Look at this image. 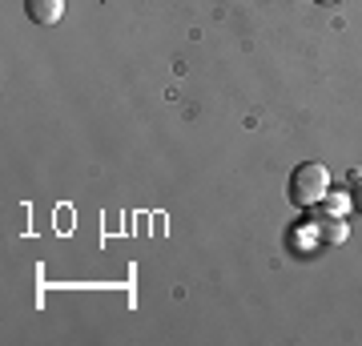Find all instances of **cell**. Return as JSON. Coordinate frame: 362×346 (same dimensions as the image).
<instances>
[{"mask_svg": "<svg viewBox=\"0 0 362 346\" xmlns=\"http://www.w3.org/2000/svg\"><path fill=\"white\" fill-rule=\"evenodd\" d=\"M25 13H28L33 25L49 28V25H57V21L65 16V0H25Z\"/></svg>", "mask_w": 362, "mask_h": 346, "instance_id": "obj_2", "label": "cell"}, {"mask_svg": "<svg viewBox=\"0 0 362 346\" xmlns=\"http://www.w3.org/2000/svg\"><path fill=\"white\" fill-rule=\"evenodd\" d=\"M330 193V169L322 161H302V166L290 173V202L302 205V209H310L318 205Z\"/></svg>", "mask_w": 362, "mask_h": 346, "instance_id": "obj_1", "label": "cell"}, {"mask_svg": "<svg viewBox=\"0 0 362 346\" xmlns=\"http://www.w3.org/2000/svg\"><path fill=\"white\" fill-rule=\"evenodd\" d=\"M350 205L362 214V173H350Z\"/></svg>", "mask_w": 362, "mask_h": 346, "instance_id": "obj_3", "label": "cell"}, {"mask_svg": "<svg viewBox=\"0 0 362 346\" xmlns=\"http://www.w3.org/2000/svg\"><path fill=\"white\" fill-rule=\"evenodd\" d=\"M314 4H338V0H314Z\"/></svg>", "mask_w": 362, "mask_h": 346, "instance_id": "obj_4", "label": "cell"}]
</instances>
